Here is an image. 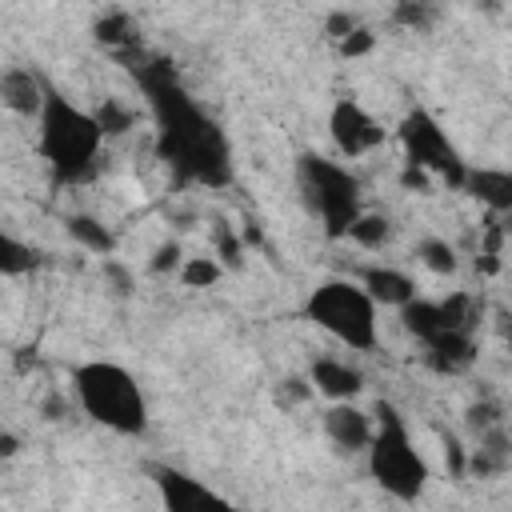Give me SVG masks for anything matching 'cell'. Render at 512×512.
I'll return each instance as SVG.
<instances>
[{
  "label": "cell",
  "mask_w": 512,
  "mask_h": 512,
  "mask_svg": "<svg viewBox=\"0 0 512 512\" xmlns=\"http://www.w3.org/2000/svg\"><path fill=\"white\" fill-rule=\"evenodd\" d=\"M132 76L152 108L156 120V148L160 156L196 184H224L228 180V140L216 128V120L184 92L168 60H144L132 64Z\"/></svg>",
  "instance_id": "cell-1"
},
{
  "label": "cell",
  "mask_w": 512,
  "mask_h": 512,
  "mask_svg": "<svg viewBox=\"0 0 512 512\" xmlns=\"http://www.w3.org/2000/svg\"><path fill=\"white\" fill-rule=\"evenodd\" d=\"M40 124V156L48 160V168L56 172V180L64 184H84L96 176L100 168V148H104V132L96 124L92 112H84L80 104H72L60 92H44V108L36 116Z\"/></svg>",
  "instance_id": "cell-2"
},
{
  "label": "cell",
  "mask_w": 512,
  "mask_h": 512,
  "mask_svg": "<svg viewBox=\"0 0 512 512\" xmlns=\"http://www.w3.org/2000/svg\"><path fill=\"white\" fill-rule=\"evenodd\" d=\"M72 392L88 420L108 432L140 436L148 432V400L140 380L112 360H84L72 368Z\"/></svg>",
  "instance_id": "cell-3"
},
{
  "label": "cell",
  "mask_w": 512,
  "mask_h": 512,
  "mask_svg": "<svg viewBox=\"0 0 512 512\" xmlns=\"http://www.w3.org/2000/svg\"><path fill=\"white\" fill-rule=\"evenodd\" d=\"M368 472L372 480L392 496V500H416L428 488V460L420 456V448L408 436L404 416L380 400L376 404V424H372V440H368Z\"/></svg>",
  "instance_id": "cell-4"
},
{
  "label": "cell",
  "mask_w": 512,
  "mask_h": 512,
  "mask_svg": "<svg viewBox=\"0 0 512 512\" xmlns=\"http://www.w3.org/2000/svg\"><path fill=\"white\" fill-rule=\"evenodd\" d=\"M296 184H300V196H304L308 212L324 224V232H328L332 240L344 236V232L356 224V216L364 212L360 180H356L344 164H336V160H328V156L304 152V156L296 160Z\"/></svg>",
  "instance_id": "cell-5"
},
{
  "label": "cell",
  "mask_w": 512,
  "mask_h": 512,
  "mask_svg": "<svg viewBox=\"0 0 512 512\" xmlns=\"http://www.w3.org/2000/svg\"><path fill=\"white\" fill-rule=\"evenodd\" d=\"M304 316L352 352L376 348V304L356 280H320L304 300Z\"/></svg>",
  "instance_id": "cell-6"
},
{
  "label": "cell",
  "mask_w": 512,
  "mask_h": 512,
  "mask_svg": "<svg viewBox=\"0 0 512 512\" xmlns=\"http://www.w3.org/2000/svg\"><path fill=\"white\" fill-rule=\"evenodd\" d=\"M400 148H404V164L420 168L424 176L436 172L440 180H448L452 188H464V160L456 152V144L448 140V132L440 128V120L428 108H412L400 120Z\"/></svg>",
  "instance_id": "cell-7"
},
{
  "label": "cell",
  "mask_w": 512,
  "mask_h": 512,
  "mask_svg": "<svg viewBox=\"0 0 512 512\" xmlns=\"http://www.w3.org/2000/svg\"><path fill=\"white\" fill-rule=\"evenodd\" d=\"M328 136H332L336 152L348 156V160L368 156V152H376V148L384 144L380 120H376L360 100H352V96H340V100L332 104V112H328Z\"/></svg>",
  "instance_id": "cell-8"
},
{
  "label": "cell",
  "mask_w": 512,
  "mask_h": 512,
  "mask_svg": "<svg viewBox=\"0 0 512 512\" xmlns=\"http://www.w3.org/2000/svg\"><path fill=\"white\" fill-rule=\"evenodd\" d=\"M152 484L160 492L164 512H240L216 488H208L204 480H196L172 464H152Z\"/></svg>",
  "instance_id": "cell-9"
},
{
  "label": "cell",
  "mask_w": 512,
  "mask_h": 512,
  "mask_svg": "<svg viewBox=\"0 0 512 512\" xmlns=\"http://www.w3.org/2000/svg\"><path fill=\"white\" fill-rule=\"evenodd\" d=\"M324 432L336 448L344 452H364L368 440H372V416L364 408H356L352 400L344 404H328L324 408Z\"/></svg>",
  "instance_id": "cell-10"
},
{
  "label": "cell",
  "mask_w": 512,
  "mask_h": 512,
  "mask_svg": "<svg viewBox=\"0 0 512 512\" xmlns=\"http://www.w3.org/2000/svg\"><path fill=\"white\" fill-rule=\"evenodd\" d=\"M364 292H368V300L380 308H404L408 300H416V284H412V276H404L400 268H384V264H372V268H364L360 272V280H356Z\"/></svg>",
  "instance_id": "cell-11"
},
{
  "label": "cell",
  "mask_w": 512,
  "mask_h": 512,
  "mask_svg": "<svg viewBox=\"0 0 512 512\" xmlns=\"http://www.w3.org/2000/svg\"><path fill=\"white\" fill-rule=\"evenodd\" d=\"M308 384H312L320 396H328L332 404H344V400H356V392L364 388V376H360L352 364H344V360L320 356V360H312Z\"/></svg>",
  "instance_id": "cell-12"
},
{
  "label": "cell",
  "mask_w": 512,
  "mask_h": 512,
  "mask_svg": "<svg viewBox=\"0 0 512 512\" xmlns=\"http://www.w3.org/2000/svg\"><path fill=\"white\" fill-rule=\"evenodd\" d=\"M44 92H48V84L32 68H8L0 76V104L16 116H40Z\"/></svg>",
  "instance_id": "cell-13"
},
{
  "label": "cell",
  "mask_w": 512,
  "mask_h": 512,
  "mask_svg": "<svg viewBox=\"0 0 512 512\" xmlns=\"http://www.w3.org/2000/svg\"><path fill=\"white\" fill-rule=\"evenodd\" d=\"M464 188L480 204H488L496 216H504L512 208V176L504 168H468L464 172Z\"/></svg>",
  "instance_id": "cell-14"
},
{
  "label": "cell",
  "mask_w": 512,
  "mask_h": 512,
  "mask_svg": "<svg viewBox=\"0 0 512 512\" xmlns=\"http://www.w3.org/2000/svg\"><path fill=\"white\" fill-rule=\"evenodd\" d=\"M400 320H404V328L428 348L432 340H440L444 332H456V328H448V320H444V312H440V304L436 300H408L404 308H400ZM472 336V332H468Z\"/></svg>",
  "instance_id": "cell-15"
},
{
  "label": "cell",
  "mask_w": 512,
  "mask_h": 512,
  "mask_svg": "<svg viewBox=\"0 0 512 512\" xmlns=\"http://www.w3.org/2000/svg\"><path fill=\"white\" fill-rule=\"evenodd\" d=\"M68 232H72V240L80 244V248H88V252H96V256H108L112 252V232L100 224V220H92V216H72L68 220Z\"/></svg>",
  "instance_id": "cell-16"
},
{
  "label": "cell",
  "mask_w": 512,
  "mask_h": 512,
  "mask_svg": "<svg viewBox=\"0 0 512 512\" xmlns=\"http://www.w3.org/2000/svg\"><path fill=\"white\" fill-rule=\"evenodd\" d=\"M96 40L100 44H112V48H128V44H136V20L128 16V12H104L100 20H96Z\"/></svg>",
  "instance_id": "cell-17"
},
{
  "label": "cell",
  "mask_w": 512,
  "mask_h": 512,
  "mask_svg": "<svg viewBox=\"0 0 512 512\" xmlns=\"http://www.w3.org/2000/svg\"><path fill=\"white\" fill-rule=\"evenodd\" d=\"M36 268V252L0 228V276H24Z\"/></svg>",
  "instance_id": "cell-18"
},
{
  "label": "cell",
  "mask_w": 512,
  "mask_h": 512,
  "mask_svg": "<svg viewBox=\"0 0 512 512\" xmlns=\"http://www.w3.org/2000/svg\"><path fill=\"white\" fill-rule=\"evenodd\" d=\"M352 244H360V248H380L384 240H388V220L384 216H372V212H360L356 216V224L344 232Z\"/></svg>",
  "instance_id": "cell-19"
},
{
  "label": "cell",
  "mask_w": 512,
  "mask_h": 512,
  "mask_svg": "<svg viewBox=\"0 0 512 512\" xmlns=\"http://www.w3.org/2000/svg\"><path fill=\"white\" fill-rule=\"evenodd\" d=\"M416 256H420V264L424 268H432V272H440V276H452L456 272V252H452V244L448 240H420L416 244Z\"/></svg>",
  "instance_id": "cell-20"
},
{
  "label": "cell",
  "mask_w": 512,
  "mask_h": 512,
  "mask_svg": "<svg viewBox=\"0 0 512 512\" xmlns=\"http://www.w3.org/2000/svg\"><path fill=\"white\" fill-rule=\"evenodd\" d=\"M92 116H96V124H100V132H104V140H108V136H120V132H128V128L136 124V116H132L124 104H116V100H104Z\"/></svg>",
  "instance_id": "cell-21"
},
{
  "label": "cell",
  "mask_w": 512,
  "mask_h": 512,
  "mask_svg": "<svg viewBox=\"0 0 512 512\" xmlns=\"http://www.w3.org/2000/svg\"><path fill=\"white\" fill-rule=\"evenodd\" d=\"M180 280L192 284V288H212V284L220 280V264L208 260V256H188V260L180 264Z\"/></svg>",
  "instance_id": "cell-22"
},
{
  "label": "cell",
  "mask_w": 512,
  "mask_h": 512,
  "mask_svg": "<svg viewBox=\"0 0 512 512\" xmlns=\"http://www.w3.org/2000/svg\"><path fill=\"white\" fill-rule=\"evenodd\" d=\"M368 48H372V32H364V28L348 32V36L340 40V52H344V56H360V52H368Z\"/></svg>",
  "instance_id": "cell-23"
},
{
  "label": "cell",
  "mask_w": 512,
  "mask_h": 512,
  "mask_svg": "<svg viewBox=\"0 0 512 512\" xmlns=\"http://www.w3.org/2000/svg\"><path fill=\"white\" fill-rule=\"evenodd\" d=\"M176 260H180V248H176V244H164V248H156V256H152V272H168V268H176Z\"/></svg>",
  "instance_id": "cell-24"
},
{
  "label": "cell",
  "mask_w": 512,
  "mask_h": 512,
  "mask_svg": "<svg viewBox=\"0 0 512 512\" xmlns=\"http://www.w3.org/2000/svg\"><path fill=\"white\" fill-rule=\"evenodd\" d=\"M396 16H400L404 24H424V20H428V8H416V4H400V8H396Z\"/></svg>",
  "instance_id": "cell-25"
},
{
  "label": "cell",
  "mask_w": 512,
  "mask_h": 512,
  "mask_svg": "<svg viewBox=\"0 0 512 512\" xmlns=\"http://www.w3.org/2000/svg\"><path fill=\"white\" fill-rule=\"evenodd\" d=\"M400 180H404V188H424V184H428V176H424L420 168H404Z\"/></svg>",
  "instance_id": "cell-26"
}]
</instances>
